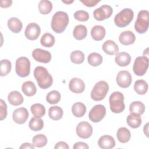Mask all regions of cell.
Instances as JSON below:
<instances>
[{"label": "cell", "mask_w": 149, "mask_h": 149, "mask_svg": "<svg viewBox=\"0 0 149 149\" xmlns=\"http://www.w3.org/2000/svg\"><path fill=\"white\" fill-rule=\"evenodd\" d=\"M106 31L105 28L100 25L94 26L91 30V36L95 41H101L105 37Z\"/></svg>", "instance_id": "obj_21"}, {"label": "cell", "mask_w": 149, "mask_h": 149, "mask_svg": "<svg viewBox=\"0 0 149 149\" xmlns=\"http://www.w3.org/2000/svg\"><path fill=\"white\" fill-rule=\"evenodd\" d=\"M73 148V149H88L89 146L86 143L79 141L74 143Z\"/></svg>", "instance_id": "obj_44"}, {"label": "cell", "mask_w": 149, "mask_h": 149, "mask_svg": "<svg viewBox=\"0 0 149 149\" xmlns=\"http://www.w3.org/2000/svg\"><path fill=\"white\" fill-rule=\"evenodd\" d=\"M106 108L101 104L94 106L88 113V118L91 121L94 123L100 122L105 116Z\"/></svg>", "instance_id": "obj_9"}, {"label": "cell", "mask_w": 149, "mask_h": 149, "mask_svg": "<svg viewBox=\"0 0 149 149\" xmlns=\"http://www.w3.org/2000/svg\"><path fill=\"white\" fill-rule=\"evenodd\" d=\"M41 28L36 23H30L26 27L24 34L26 37L30 40H35L40 36Z\"/></svg>", "instance_id": "obj_14"}, {"label": "cell", "mask_w": 149, "mask_h": 149, "mask_svg": "<svg viewBox=\"0 0 149 149\" xmlns=\"http://www.w3.org/2000/svg\"><path fill=\"white\" fill-rule=\"evenodd\" d=\"M109 91L108 84L103 80L98 81L94 86L91 92V98L95 101L102 100Z\"/></svg>", "instance_id": "obj_5"}, {"label": "cell", "mask_w": 149, "mask_h": 149, "mask_svg": "<svg viewBox=\"0 0 149 149\" xmlns=\"http://www.w3.org/2000/svg\"><path fill=\"white\" fill-rule=\"evenodd\" d=\"M74 17L76 20L80 22H86L89 19L88 13L85 10H77L74 13Z\"/></svg>", "instance_id": "obj_41"}, {"label": "cell", "mask_w": 149, "mask_h": 149, "mask_svg": "<svg viewBox=\"0 0 149 149\" xmlns=\"http://www.w3.org/2000/svg\"><path fill=\"white\" fill-rule=\"evenodd\" d=\"M15 70L17 74L21 77L28 76L30 72V60L25 56L17 58L15 63Z\"/></svg>", "instance_id": "obj_7"}, {"label": "cell", "mask_w": 149, "mask_h": 149, "mask_svg": "<svg viewBox=\"0 0 149 149\" xmlns=\"http://www.w3.org/2000/svg\"><path fill=\"white\" fill-rule=\"evenodd\" d=\"M110 109L113 113H119L123 112L125 108L124 103V95L119 91L112 93L109 98Z\"/></svg>", "instance_id": "obj_3"}, {"label": "cell", "mask_w": 149, "mask_h": 149, "mask_svg": "<svg viewBox=\"0 0 149 149\" xmlns=\"http://www.w3.org/2000/svg\"><path fill=\"white\" fill-rule=\"evenodd\" d=\"M129 111L131 113H135L141 115L145 111V105L141 101H133L129 106Z\"/></svg>", "instance_id": "obj_29"}, {"label": "cell", "mask_w": 149, "mask_h": 149, "mask_svg": "<svg viewBox=\"0 0 149 149\" xmlns=\"http://www.w3.org/2000/svg\"><path fill=\"white\" fill-rule=\"evenodd\" d=\"M63 111L59 106H52L48 109V115L54 120H58L62 118Z\"/></svg>", "instance_id": "obj_30"}, {"label": "cell", "mask_w": 149, "mask_h": 149, "mask_svg": "<svg viewBox=\"0 0 149 149\" xmlns=\"http://www.w3.org/2000/svg\"><path fill=\"white\" fill-rule=\"evenodd\" d=\"M38 8L40 13L42 15H47L52 9V3L48 0H41L38 3Z\"/></svg>", "instance_id": "obj_32"}, {"label": "cell", "mask_w": 149, "mask_h": 149, "mask_svg": "<svg viewBox=\"0 0 149 149\" xmlns=\"http://www.w3.org/2000/svg\"><path fill=\"white\" fill-rule=\"evenodd\" d=\"M29 126L33 131H40L44 127V122L42 119L39 118L33 117L30 119L29 123Z\"/></svg>", "instance_id": "obj_35"}, {"label": "cell", "mask_w": 149, "mask_h": 149, "mask_svg": "<svg viewBox=\"0 0 149 149\" xmlns=\"http://www.w3.org/2000/svg\"><path fill=\"white\" fill-rule=\"evenodd\" d=\"M134 12L130 8H125L116 15L114 22L119 27H125L128 26L133 20Z\"/></svg>", "instance_id": "obj_4"}, {"label": "cell", "mask_w": 149, "mask_h": 149, "mask_svg": "<svg viewBox=\"0 0 149 149\" xmlns=\"http://www.w3.org/2000/svg\"><path fill=\"white\" fill-rule=\"evenodd\" d=\"M118 85L121 88H126L130 86L132 81L131 74L127 70L119 71L116 78Z\"/></svg>", "instance_id": "obj_12"}, {"label": "cell", "mask_w": 149, "mask_h": 149, "mask_svg": "<svg viewBox=\"0 0 149 149\" xmlns=\"http://www.w3.org/2000/svg\"><path fill=\"white\" fill-rule=\"evenodd\" d=\"M102 48L105 53L109 55H113L118 53V45L112 40H108L104 42L102 44Z\"/></svg>", "instance_id": "obj_20"}, {"label": "cell", "mask_w": 149, "mask_h": 149, "mask_svg": "<svg viewBox=\"0 0 149 149\" xmlns=\"http://www.w3.org/2000/svg\"><path fill=\"white\" fill-rule=\"evenodd\" d=\"M130 55L126 52H118L116 54L115 58V63L119 66L124 67L129 65L131 62Z\"/></svg>", "instance_id": "obj_19"}, {"label": "cell", "mask_w": 149, "mask_h": 149, "mask_svg": "<svg viewBox=\"0 0 149 149\" xmlns=\"http://www.w3.org/2000/svg\"><path fill=\"white\" fill-rule=\"evenodd\" d=\"M12 3V0H1L0 1V6L2 8H6L11 6Z\"/></svg>", "instance_id": "obj_46"}, {"label": "cell", "mask_w": 149, "mask_h": 149, "mask_svg": "<svg viewBox=\"0 0 149 149\" xmlns=\"http://www.w3.org/2000/svg\"><path fill=\"white\" fill-rule=\"evenodd\" d=\"M116 136L119 142L122 143H126L130 140L131 133L126 127H121L118 129L116 133Z\"/></svg>", "instance_id": "obj_24"}, {"label": "cell", "mask_w": 149, "mask_h": 149, "mask_svg": "<svg viewBox=\"0 0 149 149\" xmlns=\"http://www.w3.org/2000/svg\"><path fill=\"white\" fill-rule=\"evenodd\" d=\"M149 26V12L147 10H140L137 15V20L134 23V29L140 33H146Z\"/></svg>", "instance_id": "obj_6"}, {"label": "cell", "mask_w": 149, "mask_h": 149, "mask_svg": "<svg viewBox=\"0 0 149 149\" xmlns=\"http://www.w3.org/2000/svg\"><path fill=\"white\" fill-rule=\"evenodd\" d=\"M72 112L73 115L77 118H80L84 115L86 112V105L81 102H75L72 107Z\"/></svg>", "instance_id": "obj_28"}, {"label": "cell", "mask_w": 149, "mask_h": 149, "mask_svg": "<svg viewBox=\"0 0 149 149\" xmlns=\"http://www.w3.org/2000/svg\"><path fill=\"white\" fill-rule=\"evenodd\" d=\"M69 16L67 13L58 11L54 14L51 20V28L56 33H62L69 23Z\"/></svg>", "instance_id": "obj_2"}, {"label": "cell", "mask_w": 149, "mask_h": 149, "mask_svg": "<svg viewBox=\"0 0 149 149\" xmlns=\"http://www.w3.org/2000/svg\"><path fill=\"white\" fill-rule=\"evenodd\" d=\"M40 43L45 47L50 48L55 44V37L51 33H46L41 37Z\"/></svg>", "instance_id": "obj_34"}, {"label": "cell", "mask_w": 149, "mask_h": 149, "mask_svg": "<svg viewBox=\"0 0 149 149\" xmlns=\"http://www.w3.org/2000/svg\"><path fill=\"white\" fill-rule=\"evenodd\" d=\"M63 2H64V3H67V4H69V3H72L73 2V1H62Z\"/></svg>", "instance_id": "obj_49"}, {"label": "cell", "mask_w": 149, "mask_h": 149, "mask_svg": "<svg viewBox=\"0 0 149 149\" xmlns=\"http://www.w3.org/2000/svg\"><path fill=\"white\" fill-rule=\"evenodd\" d=\"M34 76L38 86L42 89L48 88L52 84L53 79L51 74L43 66H38L34 69Z\"/></svg>", "instance_id": "obj_1"}, {"label": "cell", "mask_w": 149, "mask_h": 149, "mask_svg": "<svg viewBox=\"0 0 149 149\" xmlns=\"http://www.w3.org/2000/svg\"><path fill=\"white\" fill-rule=\"evenodd\" d=\"M88 63L92 66L100 65L103 61L102 56L98 53L93 52L88 56Z\"/></svg>", "instance_id": "obj_36"}, {"label": "cell", "mask_w": 149, "mask_h": 149, "mask_svg": "<svg viewBox=\"0 0 149 149\" xmlns=\"http://www.w3.org/2000/svg\"><path fill=\"white\" fill-rule=\"evenodd\" d=\"M120 42L125 45H129L134 42L136 40V36L133 31L126 30L122 31L119 37Z\"/></svg>", "instance_id": "obj_18"}, {"label": "cell", "mask_w": 149, "mask_h": 149, "mask_svg": "<svg viewBox=\"0 0 149 149\" xmlns=\"http://www.w3.org/2000/svg\"><path fill=\"white\" fill-rule=\"evenodd\" d=\"M33 58L38 62L47 63H49L52 58L51 53L46 50L41 48H36L32 52Z\"/></svg>", "instance_id": "obj_13"}, {"label": "cell", "mask_w": 149, "mask_h": 149, "mask_svg": "<svg viewBox=\"0 0 149 149\" xmlns=\"http://www.w3.org/2000/svg\"><path fill=\"white\" fill-rule=\"evenodd\" d=\"M143 131L147 137L148 136V123H147L143 127Z\"/></svg>", "instance_id": "obj_48"}, {"label": "cell", "mask_w": 149, "mask_h": 149, "mask_svg": "<svg viewBox=\"0 0 149 149\" xmlns=\"http://www.w3.org/2000/svg\"><path fill=\"white\" fill-rule=\"evenodd\" d=\"M12 64L10 61L8 59H2L1 61V76H6L11 70Z\"/></svg>", "instance_id": "obj_40"}, {"label": "cell", "mask_w": 149, "mask_h": 149, "mask_svg": "<svg viewBox=\"0 0 149 149\" xmlns=\"http://www.w3.org/2000/svg\"><path fill=\"white\" fill-rule=\"evenodd\" d=\"M70 58L72 62L75 64H81L84 61L85 56L84 53L82 51L76 50L71 52Z\"/></svg>", "instance_id": "obj_38"}, {"label": "cell", "mask_w": 149, "mask_h": 149, "mask_svg": "<svg viewBox=\"0 0 149 149\" xmlns=\"http://www.w3.org/2000/svg\"><path fill=\"white\" fill-rule=\"evenodd\" d=\"M34 146H33V144H30L29 143H23L20 147V149H23V148H31V149H34Z\"/></svg>", "instance_id": "obj_47"}, {"label": "cell", "mask_w": 149, "mask_h": 149, "mask_svg": "<svg viewBox=\"0 0 149 149\" xmlns=\"http://www.w3.org/2000/svg\"><path fill=\"white\" fill-rule=\"evenodd\" d=\"M22 90L26 95L31 97L36 94L37 88L33 82L31 81H26L23 83L22 86Z\"/></svg>", "instance_id": "obj_26"}, {"label": "cell", "mask_w": 149, "mask_h": 149, "mask_svg": "<svg viewBox=\"0 0 149 149\" xmlns=\"http://www.w3.org/2000/svg\"><path fill=\"white\" fill-rule=\"evenodd\" d=\"M30 110L33 115L37 118H41L45 113V108L44 106L40 103H36L32 105L30 107Z\"/></svg>", "instance_id": "obj_33"}, {"label": "cell", "mask_w": 149, "mask_h": 149, "mask_svg": "<svg viewBox=\"0 0 149 149\" xmlns=\"http://www.w3.org/2000/svg\"><path fill=\"white\" fill-rule=\"evenodd\" d=\"M8 100L11 105L17 106L23 102L24 99L20 93L17 91H12L8 94Z\"/></svg>", "instance_id": "obj_23"}, {"label": "cell", "mask_w": 149, "mask_h": 149, "mask_svg": "<svg viewBox=\"0 0 149 149\" xmlns=\"http://www.w3.org/2000/svg\"><path fill=\"white\" fill-rule=\"evenodd\" d=\"M61 98V95L59 91L52 90L47 94L46 100L49 104H56L59 102Z\"/></svg>", "instance_id": "obj_39"}, {"label": "cell", "mask_w": 149, "mask_h": 149, "mask_svg": "<svg viewBox=\"0 0 149 149\" xmlns=\"http://www.w3.org/2000/svg\"><path fill=\"white\" fill-rule=\"evenodd\" d=\"M77 135L81 139H88L92 135L93 127L87 122L83 121L78 123L76 129Z\"/></svg>", "instance_id": "obj_11"}, {"label": "cell", "mask_w": 149, "mask_h": 149, "mask_svg": "<svg viewBox=\"0 0 149 149\" xmlns=\"http://www.w3.org/2000/svg\"><path fill=\"white\" fill-rule=\"evenodd\" d=\"M69 88L72 92L76 94H79L84 91L85 84L81 79L73 77L69 83Z\"/></svg>", "instance_id": "obj_16"}, {"label": "cell", "mask_w": 149, "mask_h": 149, "mask_svg": "<svg viewBox=\"0 0 149 149\" xmlns=\"http://www.w3.org/2000/svg\"><path fill=\"white\" fill-rule=\"evenodd\" d=\"M0 119L2 120L5 119L7 116V105L2 99L0 100Z\"/></svg>", "instance_id": "obj_42"}, {"label": "cell", "mask_w": 149, "mask_h": 149, "mask_svg": "<svg viewBox=\"0 0 149 149\" xmlns=\"http://www.w3.org/2000/svg\"><path fill=\"white\" fill-rule=\"evenodd\" d=\"M87 34V27L83 24H79L75 26L73 31V35L75 39L81 40L85 38Z\"/></svg>", "instance_id": "obj_25"}, {"label": "cell", "mask_w": 149, "mask_h": 149, "mask_svg": "<svg viewBox=\"0 0 149 149\" xmlns=\"http://www.w3.org/2000/svg\"><path fill=\"white\" fill-rule=\"evenodd\" d=\"M98 144L101 148L111 149L115 147V141L111 136L104 135L100 137L98 141Z\"/></svg>", "instance_id": "obj_17"}, {"label": "cell", "mask_w": 149, "mask_h": 149, "mask_svg": "<svg viewBox=\"0 0 149 149\" xmlns=\"http://www.w3.org/2000/svg\"><path fill=\"white\" fill-rule=\"evenodd\" d=\"M47 138L43 134H39L34 136L32 139V144L35 147L41 148L44 147L47 143Z\"/></svg>", "instance_id": "obj_37"}, {"label": "cell", "mask_w": 149, "mask_h": 149, "mask_svg": "<svg viewBox=\"0 0 149 149\" xmlns=\"http://www.w3.org/2000/svg\"><path fill=\"white\" fill-rule=\"evenodd\" d=\"M113 13L112 7L108 5H103L94 10V17L98 21H102L111 17Z\"/></svg>", "instance_id": "obj_10"}, {"label": "cell", "mask_w": 149, "mask_h": 149, "mask_svg": "<svg viewBox=\"0 0 149 149\" xmlns=\"http://www.w3.org/2000/svg\"><path fill=\"white\" fill-rule=\"evenodd\" d=\"M13 120L17 124L24 123L29 118V112L26 108L22 107L16 109L12 114Z\"/></svg>", "instance_id": "obj_15"}, {"label": "cell", "mask_w": 149, "mask_h": 149, "mask_svg": "<svg viewBox=\"0 0 149 149\" xmlns=\"http://www.w3.org/2000/svg\"><path fill=\"white\" fill-rule=\"evenodd\" d=\"M127 124L133 129L138 128L141 124L142 120L140 115L130 113L126 118Z\"/></svg>", "instance_id": "obj_27"}, {"label": "cell", "mask_w": 149, "mask_h": 149, "mask_svg": "<svg viewBox=\"0 0 149 149\" xmlns=\"http://www.w3.org/2000/svg\"><path fill=\"white\" fill-rule=\"evenodd\" d=\"M8 26L11 31L14 33H18L22 30L23 24L20 19L12 17L8 20Z\"/></svg>", "instance_id": "obj_22"}, {"label": "cell", "mask_w": 149, "mask_h": 149, "mask_svg": "<svg viewBox=\"0 0 149 149\" xmlns=\"http://www.w3.org/2000/svg\"><path fill=\"white\" fill-rule=\"evenodd\" d=\"M55 149L56 148H63V149H69V147L68 146V144L64 142V141H59L58 142L54 147Z\"/></svg>", "instance_id": "obj_45"}, {"label": "cell", "mask_w": 149, "mask_h": 149, "mask_svg": "<svg viewBox=\"0 0 149 149\" xmlns=\"http://www.w3.org/2000/svg\"><path fill=\"white\" fill-rule=\"evenodd\" d=\"M81 2H82L85 6L88 7H93L95 6L100 1L97 0H81Z\"/></svg>", "instance_id": "obj_43"}, {"label": "cell", "mask_w": 149, "mask_h": 149, "mask_svg": "<svg viewBox=\"0 0 149 149\" xmlns=\"http://www.w3.org/2000/svg\"><path fill=\"white\" fill-rule=\"evenodd\" d=\"M148 58L147 56L137 57L133 66V72L138 76H143L148 68Z\"/></svg>", "instance_id": "obj_8"}, {"label": "cell", "mask_w": 149, "mask_h": 149, "mask_svg": "<svg viewBox=\"0 0 149 149\" xmlns=\"http://www.w3.org/2000/svg\"><path fill=\"white\" fill-rule=\"evenodd\" d=\"M134 90L137 94L139 95H144L148 90V84L144 80H137L134 83Z\"/></svg>", "instance_id": "obj_31"}]
</instances>
